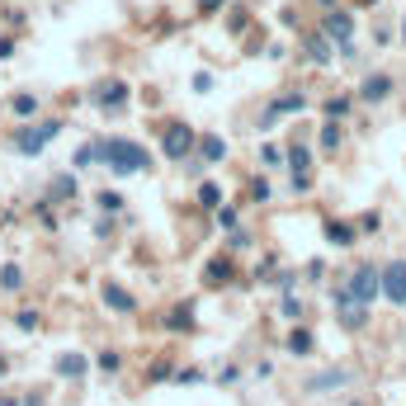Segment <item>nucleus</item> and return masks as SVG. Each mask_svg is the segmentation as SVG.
I'll list each match as a JSON object with an SVG mask.
<instances>
[{
    "label": "nucleus",
    "mask_w": 406,
    "mask_h": 406,
    "mask_svg": "<svg viewBox=\"0 0 406 406\" xmlns=\"http://www.w3.org/2000/svg\"><path fill=\"white\" fill-rule=\"evenodd\" d=\"M99 161H109L119 175H132V170H147L152 156L137 147V142H123V137H109V142H99Z\"/></svg>",
    "instance_id": "nucleus-1"
},
{
    "label": "nucleus",
    "mask_w": 406,
    "mask_h": 406,
    "mask_svg": "<svg viewBox=\"0 0 406 406\" xmlns=\"http://www.w3.org/2000/svg\"><path fill=\"white\" fill-rule=\"evenodd\" d=\"M57 132H62V123H34V128H24V132L14 137V147H19L24 156H38V152L52 142V137H57Z\"/></svg>",
    "instance_id": "nucleus-2"
},
{
    "label": "nucleus",
    "mask_w": 406,
    "mask_h": 406,
    "mask_svg": "<svg viewBox=\"0 0 406 406\" xmlns=\"http://www.w3.org/2000/svg\"><path fill=\"white\" fill-rule=\"evenodd\" d=\"M189 147H194V128L170 123V128H165V156H170V161H184V156H189Z\"/></svg>",
    "instance_id": "nucleus-3"
},
{
    "label": "nucleus",
    "mask_w": 406,
    "mask_h": 406,
    "mask_svg": "<svg viewBox=\"0 0 406 406\" xmlns=\"http://www.w3.org/2000/svg\"><path fill=\"white\" fill-rule=\"evenodd\" d=\"M345 298H355V302H373V293H378V274L373 270H355L350 274V284L340 288Z\"/></svg>",
    "instance_id": "nucleus-4"
},
{
    "label": "nucleus",
    "mask_w": 406,
    "mask_h": 406,
    "mask_svg": "<svg viewBox=\"0 0 406 406\" xmlns=\"http://www.w3.org/2000/svg\"><path fill=\"white\" fill-rule=\"evenodd\" d=\"M378 288H383L392 302H406V265H402V260H392V265L378 274Z\"/></svg>",
    "instance_id": "nucleus-5"
},
{
    "label": "nucleus",
    "mask_w": 406,
    "mask_h": 406,
    "mask_svg": "<svg viewBox=\"0 0 406 406\" xmlns=\"http://www.w3.org/2000/svg\"><path fill=\"white\" fill-rule=\"evenodd\" d=\"M123 99H128V85L123 81H104L99 90H95V104H104V109H119Z\"/></svg>",
    "instance_id": "nucleus-6"
},
{
    "label": "nucleus",
    "mask_w": 406,
    "mask_h": 406,
    "mask_svg": "<svg viewBox=\"0 0 406 406\" xmlns=\"http://www.w3.org/2000/svg\"><path fill=\"white\" fill-rule=\"evenodd\" d=\"M335 302H340V322L345 326H364V302L345 298V293H335Z\"/></svg>",
    "instance_id": "nucleus-7"
},
{
    "label": "nucleus",
    "mask_w": 406,
    "mask_h": 406,
    "mask_svg": "<svg viewBox=\"0 0 406 406\" xmlns=\"http://www.w3.org/2000/svg\"><path fill=\"white\" fill-rule=\"evenodd\" d=\"M104 302H109L114 312H132V307H137V302H132V293L119 288V284H104Z\"/></svg>",
    "instance_id": "nucleus-8"
},
{
    "label": "nucleus",
    "mask_w": 406,
    "mask_h": 406,
    "mask_svg": "<svg viewBox=\"0 0 406 406\" xmlns=\"http://www.w3.org/2000/svg\"><path fill=\"white\" fill-rule=\"evenodd\" d=\"M350 29H355V24H350V14H326V34H331V38L350 43Z\"/></svg>",
    "instance_id": "nucleus-9"
},
{
    "label": "nucleus",
    "mask_w": 406,
    "mask_h": 406,
    "mask_svg": "<svg viewBox=\"0 0 406 406\" xmlns=\"http://www.w3.org/2000/svg\"><path fill=\"white\" fill-rule=\"evenodd\" d=\"M57 373H62V378H81L85 359H81V355H62V359H57Z\"/></svg>",
    "instance_id": "nucleus-10"
},
{
    "label": "nucleus",
    "mask_w": 406,
    "mask_h": 406,
    "mask_svg": "<svg viewBox=\"0 0 406 406\" xmlns=\"http://www.w3.org/2000/svg\"><path fill=\"white\" fill-rule=\"evenodd\" d=\"M387 90H392L387 76H368L364 81V99H387Z\"/></svg>",
    "instance_id": "nucleus-11"
},
{
    "label": "nucleus",
    "mask_w": 406,
    "mask_h": 406,
    "mask_svg": "<svg viewBox=\"0 0 406 406\" xmlns=\"http://www.w3.org/2000/svg\"><path fill=\"white\" fill-rule=\"evenodd\" d=\"M288 161H293V180H298V184H307V152H302V147H293V152H288Z\"/></svg>",
    "instance_id": "nucleus-12"
},
{
    "label": "nucleus",
    "mask_w": 406,
    "mask_h": 406,
    "mask_svg": "<svg viewBox=\"0 0 406 406\" xmlns=\"http://www.w3.org/2000/svg\"><path fill=\"white\" fill-rule=\"evenodd\" d=\"M326 237H331L335 246H350V241H355V227H345V222H331V227H326Z\"/></svg>",
    "instance_id": "nucleus-13"
},
{
    "label": "nucleus",
    "mask_w": 406,
    "mask_h": 406,
    "mask_svg": "<svg viewBox=\"0 0 406 406\" xmlns=\"http://www.w3.org/2000/svg\"><path fill=\"white\" fill-rule=\"evenodd\" d=\"M227 279H232V265L227 260H213L208 265V284H227Z\"/></svg>",
    "instance_id": "nucleus-14"
},
{
    "label": "nucleus",
    "mask_w": 406,
    "mask_h": 406,
    "mask_svg": "<svg viewBox=\"0 0 406 406\" xmlns=\"http://www.w3.org/2000/svg\"><path fill=\"white\" fill-rule=\"evenodd\" d=\"M24 284V270H19V265H5V270H0V288H19Z\"/></svg>",
    "instance_id": "nucleus-15"
},
{
    "label": "nucleus",
    "mask_w": 406,
    "mask_h": 406,
    "mask_svg": "<svg viewBox=\"0 0 406 406\" xmlns=\"http://www.w3.org/2000/svg\"><path fill=\"white\" fill-rule=\"evenodd\" d=\"M189 322H194V317H189V307H175V312L165 317V326H170V331H189Z\"/></svg>",
    "instance_id": "nucleus-16"
},
{
    "label": "nucleus",
    "mask_w": 406,
    "mask_h": 406,
    "mask_svg": "<svg viewBox=\"0 0 406 406\" xmlns=\"http://www.w3.org/2000/svg\"><path fill=\"white\" fill-rule=\"evenodd\" d=\"M222 137H203V161H222Z\"/></svg>",
    "instance_id": "nucleus-17"
},
{
    "label": "nucleus",
    "mask_w": 406,
    "mask_h": 406,
    "mask_svg": "<svg viewBox=\"0 0 406 406\" xmlns=\"http://www.w3.org/2000/svg\"><path fill=\"white\" fill-rule=\"evenodd\" d=\"M288 350H293V355H307V350H312V335H307V331H293V335H288Z\"/></svg>",
    "instance_id": "nucleus-18"
},
{
    "label": "nucleus",
    "mask_w": 406,
    "mask_h": 406,
    "mask_svg": "<svg viewBox=\"0 0 406 406\" xmlns=\"http://www.w3.org/2000/svg\"><path fill=\"white\" fill-rule=\"evenodd\" d=\"M199 203L203 208H217V203H222V189H217V184H199Z\"/></svg>",
    "instance_id": "nucleus-19"
},
{
    "label": "nucleus",
    "mask_w": 406,
    "mask_h": 406,
    "mask_svg": "<svg viewBox=\"0 0 406 406\" xmlns=\"http://www.w3.org/2000/svg\"><path fill=\"white\" fill-rule=\"evenodd\" d=\"M288 109H302V95H284V99H274L270 114H288Z\"/></svg>",
    "instance_id": "nucleus-20"
},
{
    "label": "nucleus",
    "mask_w": 406,
    "mask_h": 406,
    "mask_svg": "<svg viewBox=\"0 0 406 406\" xmlns=\"http://www.w3.org/2000/svg\"><path fill=\"white\" fill-rule=\"evenodd\" d=\"M307 52H312V62H331V47H326V38H312V43H307Z\"/></svg>",
    "instance_id": "nucleus-21"
},
{
    "label": "nucleus",
    "mask_w": 406,
    "mask_h": 406,
    "mask_svg": "<svg viewBox=\"0 0 406 406\" xmlns=\"http://www.w3.org/2000/svg\"><path fill=\"white\" fill-rule=\"evenodd\" d=\"M34 109H38L34 95H14V114H34Z\"/></svg>",
    "instance_id": "nucleus-22"
},
{
    "label": "nucleus",
    "mask_w": 406,
    "mask_h": 406,
    "mask_svg": "<svg viewBox=\"0 0 406 406\" xmlns=\"http://www.w3.org/2000/svg\"><path fill=\"white\" fill-rule=\"evenodd\" d=\"M90 161H99V142H95V147H81V152H76V165H90Z\"/></svg>",
    "instance_id": "nucleus-23"
},
{
    "label": "nucleus",
    "mask_w": 406,
    "mask_h": 406,
    "mask_svg": "<svg viewBox=\"0 0 406 406\" xmlns=\"http://www.w3.org/2000/svg\"><path fill=\"white\" fill-rule=\"evenodd\" d=\"M99 208H104V213H119V208H123V194H99Z\"/></svg>",
    "instance_id": "nucleus-24"
},
{
    "label": "nucleus",
    "mask_w": 406,
    "mask_h": 406,
    "mask_svg": "<svg viewBox=\"0 0 406 406\" xmlns=\"http://www.w3.org/2000/svg\"><path fill=\"white\" fill-rule=\"evenodd\" d=\"M52 194H62V199H67V194H76V180H67V175H62V180L52 184Z\"/></svg>",
    "instance_id": "nucleus-25"
},
{
    "label": "nucleus",
    "mask_w": 406,
    "mask_h": 406,
    "mask_svg": "<svg viewBox=\"0 0 406 406\" xmlns=\"http://www.w3.org/2000/svg\"><path fill=\"white\" fill-rule=\"evenodd\" d=\"M322 142H326V147H335V142H340V128H335V123H326V128H322Z\"/></svg>",
    "instance_id": "nucleus-26"
},
{
    "label": "nucleus",
    "mask_w": 406,
    "mask_h": 406,
    "mask_svg": "<svg viewBox=\"0 0 406 406\" xmlns=\"http://www.w3.org/2000/svg\"><path fill=\"white\" fill-rule=\"evenodd\" d=\"M38 326V312H19V331H34Z\"/></svg>",
    "instance_id": "nucleus-27"
},
{
    "label": "nucleus",
    "mask_w": 406,
    "mask_h": 406,
    "mask_svg": "<svg viewBox=\"0 0 406 406\" xmlns=\"http://www.w3.org/2000/svg\"><path fill=\"white\" fill-rule=\"evenodd\" d=\"M5 368H10V359H5V355H0V373H5Z\"/></svg>",
    "instance_id": "nucleus-28"
},
{
    "label": "nucleus",
    "mask_w": 406,
    "mask_h": 406,
    "mask_svg": "<svg viewBox=\"0 0 406 406\" xmlns=\"http://www.w3.org/2000/svg\"><path fill=\"white\" fill-rule=\"evenodd\" d=\"M0 406H19V402H10V397H0Z\"/></svg>",
    "instance_id": "nucleus-29"
}]
</instances>
